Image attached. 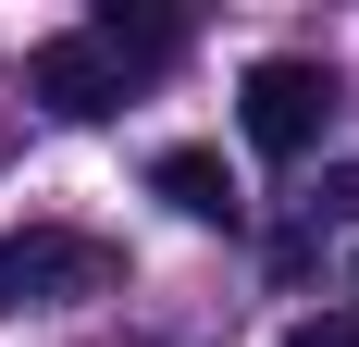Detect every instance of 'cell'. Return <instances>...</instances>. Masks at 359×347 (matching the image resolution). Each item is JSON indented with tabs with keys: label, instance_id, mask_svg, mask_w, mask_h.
Here are the masks:
<instances>
[{
	"label": "cell",
	"instance_id": "obj_5",
	"mask_svg": "<svg viewBox=\"0 0 359 347\" xmlns=\"http://www.w3.org/2000/svg\"><path fill=\"white\" fill-rule=\"evenodd\" d=\"M310 211H323V223H359V162H334V174H323V199H310Z\"/></svg>",
	"mask_w": 359,
	"mask_h": 347
},
{
	"label": "cell",
	"instance_id": "obj_4",
	"mask_svg": "<svg viewBox=\"0 0 359 347\" xmlns=\"http://www.w3.org/2000/svg\"><path fill=\"white\" fill-rule=\"evenodd\" d=\"M149 186H161L186 223H236V174H223V149H161V162H149Z\"/></svg>",
	"mask_w": 359,
	"mask_h": 347
},
{
	"label": "cell",
	"instance_id": "obj_3",
	"mask_svg": "<svg viewBox=\"0 0 359 347\" xmlns=\"http://www.w3.org/2000/svg\"><path fill=\"white\" fill-rule=\"evenodd\" d=\"M236 124H248L260 162H310L334 124V74L310 63V50H273V63H248V87H236Z\"/></svg>",
	"mask_w": 359,
	"mask_h": 347
},
{
	"label": "cell",
	"instance_id": "obj_1",
	"mask_svg": "<svg viewBox=\"0 0 359 347\" xmlns=\"http://www.w3.org/2000/svg\"><path fill=\"white\" fill-rule=\"evenodd\" d=\"M111 273H124V261H111L100 236H74V223H13V236H0V322L111 298Z\"/></svg>",
	"mask_w": 359,
	"mask_h": 347
},
{
	"label": "cell",
	"instance_id": "obj_2",
	"mask_svg": "<svg viewBox=\"0 0 359 347\" xmlns=\"http://www.w3.org/2000/svg\"><path fill=\"white\" fill-rule=\"evenodd\" d=\"M25 100L50 112V124H111V112L137 100V63H124L100 25H62V37L25 50Z\"/></svg>",
	"mask_w": 359,
	"mask_h": 347
},
{
	"label": "cell",
	"instance_id": "obj_6",
	"mask_svg": "<svg viewBox=\"0 0 359 347\" xmlns=\"http://www.w3.org/2000/svg\"><path fill=\"white\" fill-rule=\"evenodd\" d=\"M297 347H359V310H310V322H297Z\"/></svg>",
	"mask_w": 359,
	"mask_h": 347
}]
</instances>
